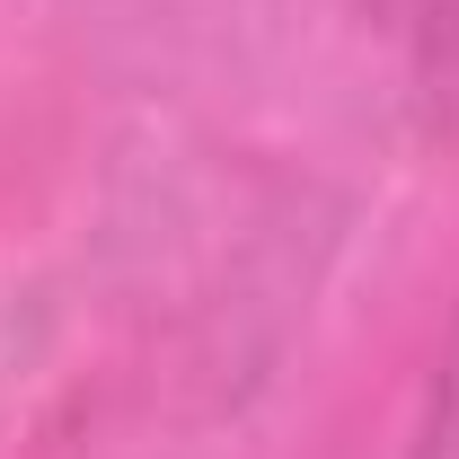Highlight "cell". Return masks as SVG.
Returning <instances> with one entry per match:
<instances>
[{"label": "cell", "instance_id": "cell-1", "mask_svg": "<svg viewBox=\"0 0 459 459\" xmlns=\"http://www.w3.org/2000/svg\"><path fill=\"white\" fill-rule=\"evenodd\" d=\"M406 459H459V309H451V327H442L433 371H424V406H415Z\"/></svg>", "mask_w": 459, "mask_h": 459}, {"label": "cell", "instance_id": "cell-2", "mask_svg": "<svg viewBox=\"0 0 459 459\" xmlns=\"http://www.w3.org/2000/svg\"><path fill=\"white\" fill-rule=\"evenodd\" d=\"M389 27H415V36H433L442 54L459 45V0H371Z\"/></svg>", "mask_w": 459, "mask_h": 459}, {"label": "cell", "instance_id": "cell-3", "mask_svg": "<svg viewBox=\"0 0 459 459\" xmlns=\"http://www.w3.org/2000/svg\"><path fill=\"white\" fill-rule=\"evenodd\" d=\"M451 62H459V45H451Z\"/></svg>", "mask_w": 459, "mask_h": 459}]
</instances>
